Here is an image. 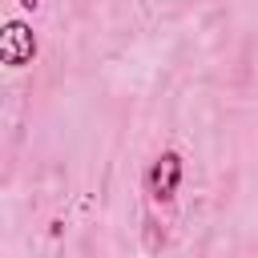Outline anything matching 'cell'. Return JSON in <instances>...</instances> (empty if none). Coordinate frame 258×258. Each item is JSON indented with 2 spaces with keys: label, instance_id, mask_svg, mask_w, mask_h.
Here are the masks:
<instances>
[{
  "label": "cell",
  "instance_id": "obj_1",
  "mask_svg": "<svg viewBox=\"0 0 258 258\" xmlns=\"http://www.w3.org/2000/svg\"><path fill=\"white\" fill-rule=\"evenodd\" d=\"M181 177H185V157L177 149H161L149 161V169H145V194H149V202L153 206H169L177 198V189H181Z\"/></svg>",
  "mask_w": 258,
  "mask_h": 258
},
{
  "label": "cell",
  "instance_id": "obj_2",
  "mask_svg": "<svg viewBox=\"0 0 258 258\" xmlns=\"http://www.w3.org/2000/svg\"><path fill=\"white\" fill-rule=\"evenodd\" d=\"M0 60L8 69H24L36 60V36L24 20H4L0 28Z\"/></svg>",
  "mask_w": 258,
  "mask_h": 258
},
{
  "label": "cell",
  "instance_id": "obj_3",
  "mask_svg": "<svg viewBox=\"0 0 258 258\" xmlns=\"http://www.w3.org/2000/svg\"><path fill=\"white\" fill-rule=\"evenodd\" d=\"M20 8H24V12H36V8H40V0H20Z\"/></svg>",
  "mask_w": 258,
  "mask_h": 258
}]
</instances>
